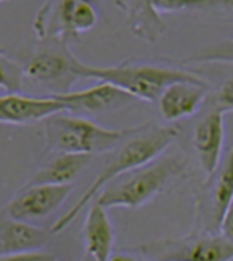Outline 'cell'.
<instances>
[{
	"instance_id": "obj_18",
	"label": "cell",
	"mask_w": 233,
	"mask_h": 261,
	"mask_svg": "<svg viewBox=\"0 0 233 261\" xmlns=\"http://www.w3.org/2000/svg\"><path fill=\"white\" fill-rule=\"evenodd\" d=\"M181 64H231L233 65V39H223L220 43L199 49V51L184 57Z\"/></svg>"
},
{
	"instance_id": "obj_23",
	"label": "cell",
	"mask_w": 233,
	"mask_h": 261,
	"mask_svg": "<svg viewBox=\"0 0 233 261\" xmlns=\"http://www.w3.org/2000/svg\"><path fill=\"white\" fill-rule=\"evenodd\" d=\"M219 233H222L225 239H227L231 245H233V202L230 204L228 211L225 212V216L220 222V228Z\"/></svg>"
},
{
	"instance_id": "obj_12",
	"label": "cell",
	"mask_w": 233,
	"mask_h": 261,
	"mask_svg": "<svg viewBox=\"0 0 233 261\" xmlns=\"http://www.w3.org/2000/svg\"><path fill=\"white\" fill-rule=\"evenodd\" d=\"M52 232L17 220L0 211V255L38 251L51 240Z\"/></svg>"
},
{
	"instance_id": "obj_7",
	"label": "cell",
	"mask_w": 233,
	"mask_h": 261,
	"mask_svg": "<svg viewBox=\"0 0 233 261\" xmlns=\"http://www.w3.org/2000/svg\"><path fill=\"white\" fill-rule=\"evenodd\" d=\"M77 61L67 41L54 38L41 41L38 51L23 69L28 80L49 90L51 96H57L72 92V85L80 79L75 70Z\"/></svg>"
},
{
	"instance_id": "obj_15",
	"label": "cell",
	"mask_w": 233,
	"mask_h": 261,
	"mask_svg": "<svg viewBox=\"0 0 233 261\" xmlns=\"http://www.w3.org/2000/svg\"><path fill=\"white\" fill-rule=\"evenodd\" d=\"M92 157L93 155L83 153H57L47 165L39 168L25 186L72 185V181L90 165Z\"/></svg>"
},
{
	"instance_id": "obj_21",
	"label": "cell",
	"mask_w": 233,
	"mask_h": 261,
	"mask_svg": "<svg viewBox=\"0 0 233 261\" xmlns=\"http://www.w3.org/2000/svg\"><path fill=\"white\" fill-rule=\"evenodd\" d=\"M215 108L225 113H233V79H228L220 87L219 93L215 96Z\"/></svg>"
},
{
	"instance_id": "obj_27",
	"label": "cell",
	"mask_w": 233,
	"mask_h": 261,
	"mask_svg": "<svg viewBox=\"0 0 233 261\" xmlns=\"http://www.w3.org/2000/svg\"><path fill=\"white\" fill-rule=\"evenodd\" d=\"M80 261H95L90 255H86V253H85V256L82 258V259H80Z\"/></svg>"
},
{
	"instance_id": "obj_24",
	"label": "cell",
	"mask_w": 233,
	"mask_h": 261,
	"mask_svg": "<svg viewBox=\"0 0 233 261\" xmlns=\"http://www.w3.org/2000/svg\"><path fill=\"white\" fill-rule=\"evenodd\" d=\"M200 7H217V8H227L233 10V0H202L199 5Z\"/></svg>"
},
{
	"instance_id": "obj_19",
	"label": "cell",
	"mask_w": 233,
	"mask_h": 261,
	"mask_svg": "<svg viewBox=\"0 0 233 261\" xmlns=\"http://www.w3.org/2000/svg\"><path fill=\"white\" fill-rule=\"evenodd\" d=\"M25 79V69L12 57L0 51V88L7 93H20Z\"/></svg>"
},
{
	"instance_id": "obj_4",
	"label": "cell",
	"mask_w": 233,
	"mask_h": 261,
	"mask_svg": "<svg viewBox=\"0 0 233 261\" xmlns=\"http://www.w3.org/2000/svg\"><path fill=\"white\" fill-rule=\"evenodd\" d=\"M43 129L47 150L83 155L114 152L137 130V127L106 129L82 116L66 114V111L46 118Z\"/></svg>"
},
{
	"instance_id": "obj_3",
	"label": "cell",
	"mask_w": 233,
	"mask_h": 261,
	"mask_svg": "<svg viewBox=\"0 0 233 261\" xmlns=\"http://www.w3.org/2000/svg\"><path fill=\"white\" fill-rule=\"evenodd\" d=\"M186 170V159L173 153L158 157L140 168L127 171L109 181L96 196L103 207L135 209L162 193L166 185Z\"/></svg>"
},
{
	"instance_id": "obj_14",
	"label": "cell",
	"mask_w": 233,
	"mask_h": 261,
	"mask_svg": "<svg viewBox=\"0 0 233 261\" xmlns=\"http://www.w3.org/2000/svg\"><path fill=\"white\" fill-rule=\"evenodd\" d=\"M83 243L86 255L95 261H109L114 247V228L106 207L93 201L86 212L83 224Z\"/></svg>"
},
{
	"instance_id": "obj_20",
	"label": "cell",
	"mask_w": 233,
	"mask_h": 261,
	"mask_svg": "<svg viewBox=\"0 0 233 261\" xmlns=\"http://www.w3.org/2000/svg\"><path fill=\"white\" fill-rule=\"evenodd\" d=\"M200 2L202 0H150L152 7L160 15L181 12L186 10V8H199Z\"/></svg>"
},
{
	"instance_id": "obj_1",
	"label": "cell",
	"mask_w": 233,
	"mask_h": 261,
	"mask_svg": "<svg viewBox=\"0 0 233 261\" xmlns=\"http://www.w3.org/2000/svg\"><path fill=\"white\" fill-rule=\"evenodd\" d=\"M176 137H178V129L176 127L154 124L137 127V130L121 147H118L114 150L112 159H109V162L100 171V175L93 179V183L80 196V199L72 206V209L55 220L51 232L61 233L62 230H66L80 212L88 207V204L95 201L98 193L109 181L127 173V171L140 168L147 165V163L154 162L155 159L162 157L163 152L174 142Z\"/></svg>"
},
{
	"instance_id": "obj_26",
	"label": "cell",
	"mask_w": 233,
	"mask_h": 261,
	"mask_svg": "<svg viewBox=\"0 0 233 261\" xmlns=\"http://www.w3.org/2000/svg\"><path fill=\"white\" fill-rule=\"evenodd\" d=\"M83 2L92 4V5H93V7H96V8H98V7L101 5V0H83Z\"/></svg>"
},
{
	"instance_id": "obj_28",
	"label": "cell",
	"mask_w": 233,
	"mask_h": 261,
	"mask_svg": "<svg viewBox=\"0 0 233 261\" xmlns=\"http://www.w3.org/2000/svg\"><path fill=\"white\" fill-rule=\"evenodd\" d=\"M2 2H5V0H0V5H2Z\"/></svg>"
},
{
	"instance_id": "obj_16",
	"label": "cell",
	"mask_w": 233,
	"mask_h": 261,
	"mask_svg": "<svg viewBox=\"0 0 233 261\" xmlns=\"http://www.w3.org/2000/svg\"><path fill=\"white\" fill-rule=\"evenodd\" d=\"M124 10L127 13V23L135 36L150 44L163 36L166 23L162 15L155 12L150 0H124Z\"/></svg>"
},
{
	"instance_id": "obj_25",
	"label": "cell",
	"mask_w": 233,
	"mask_h": 261,
	"mask_svg": "<svg viewBox=\"0 0 233 261\" xmlns=\"http://www.w3.org/2000/svg\"><path fill=\"white\" fill-rule=\"evenodd\" d=\"M109 261H135V259L127 258V256H124V255H118V256H114V258H111Z\"/></svg>"
},
{
	"instance_id": "obj_13",
	"label": "cell",
	"mask_w": 233,
	"mask_h": 261,
	"mask_svg": "<svg viewBox=\"0 0 233 261\" xmlns=\"http://www.w3.org/2000/svg\"><path fill=\"white\" fill-rule=\"evenodd\" d=\"M209 84L176 82L162 93L158 108L166 121H178L196 114L206 101Z\"/></svg>"
},
{
	"instance_id": "obj_6",
	"label": "cell",
	"mask_w": 233,
	"mask_h": 261,
	"mask_svg": "<svg viewBox=\"0 0 233 261\" xmlns=\"http://www.w3.org/2000/svg\"><path fill=\"white\" fill-rule=\"evenodd\" d=\"M98 23V8L83 0H46L33 20V31L39 41L61 38L78 41L82 33Z\"/></svg>"
},
{
	"instance_id": "obj_5",
	"label": "cell",
	"mask_w": 233,
	"mask_h": 261,
	"mask_svg": "<svg viewBox=\"0 0 233 261\" xmlns=\"http://www.w3.org/2000/svg\"><path fill=\"white\" fill-rule=\"evenodd\" d=\"M147 261H233V245L222 233L200 232L129 248Z\"/></svg>"
},
{
	"instance_id": "obj_8",
	"label": "cell",
	"mask_w": 233,
	"mask_h": 261,
	"mask_svg": "<svg viewBox=\"0 0 233 261\" xmlns=\"http://www.w3.org/2000/svg\"><path fill=\"white\" fill-rule=\"evenodd\" d=\"M74 185H36L23 190L0 211L17 220H36L52 214L67 201Z\"/></svg>"
},
{
	"instance_id": "obj_17",
	"label": "cell",
	"mask_w": 233,
	"mask_h": 261,
	"mask_svg": "<svg viewBox=\"0 0 233 261\" xmlns=\"http://www.w3.org/2000/svg\"><path fill=\"white\" fill-rule=\"evenodd\" d=\"M214 185L211 190V219L212 224L220 228V222L233 202V149L227 153V157L220 163L219 170L214 173ZM212 178V176H211Z\"/></svg>"
},
{
	"instance_id": "obj_9",
	"label": "cell",
	"mask_w": 233,
	"mask_h": 261,
	"mask_svg": "<svg viewBox=\"0 0 233 261\" xmlns=\"http://www.w3.org/2000/svg\"><path fill=\"white\" fill-rule=\"evenodd\" d=\"M52 98L64 105L66 113L78 114V116L119 111L139 101L129 93L123 92L121 88L103 84V82L92 88L80 90V92H69Z\"/></svg>"
},
{
	"instance_id": "obj_10",
	"label": "cell",
	"mask_w": 233,
	"mask_h": 261,
	"mask_svg": "<svg viewBox=\"0 0 233 261\" xmlns=\"http://www.w3.org/2000/svg\"><path fill=\"white\" fill-rule=\"evenodd\" d=\"M62 111H66L64 105L52 96L35 98L20 93L0 96V124H33Z\"/></svg>"
},
{
	"instance_id": "obj_22",
	"label": "cell",
	"mask_w": 233,
	"mask_h": 261,
	"mask_svg": "<svg viewBox=\"0 0 233 261\" xmlns=\"http://www.w3.org/2000/svg\"><path fill=\"white\" fill-rule=\"evenodd\" d=\"M0 261H57L54 255L46 251H25L13 255H0Z\"/></svg>"
},
{
	"instance_id": "obj_11",
	"label": "cell",
	"mask_w": 233,
	"mask_h": 261,
	"mask_svg": "<svg viewBox=\"0 0 233 261\" xmlns=\"http://www.w3.org/2000/svg\"><path fill=\"white\" fill-rule=\"evenodd\" d=\"M223 113L214 108L197 122L192 136V144L197 152L200 167L211 178L220 167L222 147H223Z\"/></svg>"
},
{
	"instance_id": "obj_2",
	"label": "cell",
	"mask_w": 233,
	"mask_h": 261,
	"mask_svg": "<svg viewBox=\"0 0 233 261\" xmlns=\"http://www.w3.org/2000/svg\"><path fill=\"white\" fill-rule=\"evenodd\" d=\"M75 70L80 79H93L103 84L114 85L134 96L135 100L147 103H158L162 93L176 82L207 84L202 77L192 72L152 64H123L100 67V65H88L78 59Z\"/></svg>"
}]
</instances>
